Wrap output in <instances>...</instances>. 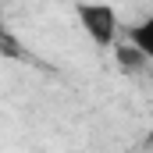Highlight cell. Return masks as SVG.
Here are the masks:
<instances>
[{"instance_id": "1", "label": "cell", "mask_w": 153, "mask_h": 153, "mask_svg": "<svg viewBox=\"0 0 153 153\" xmlns=\"http://www.w3.org/2000/svg\"><path fill=\"white\" fill-rule=\"evenodd\" d=\"M78 22L85 29V36L93 39L96 46H111L117 39V11L103 0H93V4H78Z\"/></svg>"}, {"instance_id": "2", "label": "cell", "mask_w": 153, "mask_h": 153, "mask_svg": "<svg viewBox=\"0 0 153 153\" xmlns=\"http://www.w3.org/2000/svg\"><path fill=\"white\" fill-rule=\"evenodd\" d=\"M128 36H132V46H135V50H143V57L153 64V18L139 22V25H135Z\"/></svg>"}, {"instance_id": "3", "label": "cell", "mask_w": 153, "mask_h": 153, "mask_svg": "<svg viewBox=\"0 0 153 153\" xmlns=\"http://www.w3.org/2000/svg\"><path fill=\"white\" fill-rule=\"evenodd\" d=\"M117 61H121L128 71H135V68H143V64H146L143 50H135V46H121V50H117Z\"/></svg>"}, {"instance_id": "4", "label": "cell", "mask_w": 153, "mask_h": 153, "mask_svg": "<svg viewBox=\"0 0 153 153\" xmlns=\"http://www.w3.org/2000/svg\"><path fill=\"white\" fill-rule=\"evenodd\" d=\"M0 43H4V22H0Z\"/></svg>"}]
</instances>
